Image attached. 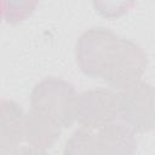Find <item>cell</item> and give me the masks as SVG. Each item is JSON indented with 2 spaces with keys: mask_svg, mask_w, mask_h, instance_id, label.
<instances>
[{
  "mask_svg": "<svg viewBox=\"0 0 155 155\" xmlns=\"http://www.w3.org/2000/svg\"><path fill=\"white\" fill-rule=\"evenodd\" d=\"M120 38L111 30L98 27L85 30L75 46L76 63L81 71L90 78H103L110 65Z\"/></svg>",
  "mask_w": 155,
  "mask_h": 155,
  "instance_id": "7a4b0ae2",
  "label": "cell"
},
{
  "mask_svg": "<svg viewBox=\"0 0 155 155\" xmlns=\"http://www.w3.org/2000/svg\"><path fill=\"white\" fill-rule=\"evenodd\" d=\"M25 115L16 102L1 99L0 102V154L16 153L24 138Z\"/></svg>",
  "mask_w": 155,
  "mask_h": 155,
  "instance_id": "8992f818",
  "label": "cell"
},
{
  "mask_svg": "<svg viewBox=\"0 0 155 155\" xmlns=\"http://www.w3.org/2000/svg\"><path fill=\"white\" fill-rule=\"evenodd\" d=\"M40 0H2V19L16 25L29 18L36 10Z\"/></svg>",
  "mask_w": 155,
  "mask_h": 155,
  "instance_id": "9c48e42d",
  "label": "cell"
},
{
  "mask_svg": "<svg viewBox=\"0 0 155 155\" xmlns=\"http://www.w3.org/2000/svg\"><path fill=\"white\" fill-rule=\"evenodd\" d=\"M126 124H108L94 133L93 154H133L137 140Z\"/></svg>",
  "mask_w": 155,
  "mask_h": 155,
  "instance_id": "52a82bcc",
  "label": "cell"
},
{
  "mask_svg": "<svg viewBox=\"0 0 155 155\" xmlns=\"http://www.w3.org/2000/svg\"><path fill=\"white\" fill-rule=\"evenodd\" d=\"M117 116L133 131L144 133L155 128V90L144 81H137L116 94Z\"/></svg>",
  "mask_w": 155,
  "mask_h": 155,
  "instance_id": "3957f363",
  "label": "cell"
},
{
  "mask_svg": "<svg viewBox=\"0 0 155 155\" xmlns=\"http://www.w3.org/2000/svg\"><path fill=\"white\" fill-rule=\"evenodd\" d=\"M117 96L107 88L87 90L78 94L76 121L91 130H98L116 120Z\"/></svg>",
  "mask_w": 155,
  "mask_h": 155,
  "instance_id": "5b68a950",
  "label": "cell"
},
{
  "mask_svg": "<svg viewBox=\"0 0 155 155\" xmlns=\"http://www.w3.org/2000/svg\"><path fill=\"white\" fill-rule=\"evenodd\" d=\"M94 10L104 18L114 19L130 12L136 0H92Z\"/></svg>",
  "mask_w": 155,
  "mask_h": 155,
  "instance_id": "8fae6325",
  "label": "cell"
},
{
  "mask_svg": "<svg viewBox=\"0 0 155 155\" xmlns=\"http://www.w3.org/2000/svg\"><path fill=\"white\" fill-rule=\"evenodd\" d=\"M62 127L48 116L30 109L25 115L24 139L34 151L44 153L58 140Z\"/></svg>",
  "mask_w": 155,
  "mask_h": 155,
  "instance_id": "ba28073f",
  "label": "cell"
},
{
  "mask_svg": "<svg viewBox=\"0 0 155 155\" xmlns=\"http://www.w3.org/2000/svg\"><path fill=\"white\" fill-rule=\"evenodd\" d=\"M147 67L148 57L143 48L128 39L120 38L116 53L102 79L109 86L122 90L139 81Z\"/></svg>",
  "mask_w": 155,
  "mask_h": 155,
  "instance_id": "277c9868",
  "label": "cell"
},
{
  "mask_svg": "<svg viewBox=\"0 0 155 155\" xmlns=\"http://www.w3.org/2000/svg\"><path fill=\"white\" fill-rule=\"evenodd\" d=\"M94 133L91 128L82 127L76 130L67 140L64 154H93Z\"/></svg>",
  "mask_w": 155,
  "mask_h": 155,
  "instance_id": "30bf717a",
  "label": "cell"
},
{
  "mask_svg": "<svg viewBox=\"0 0 155 155\" xmlns=\"http://www.w3.org/2000/svg\"><path fill=\"white\" fill-rule=\"evenodd\" d=\"M75 87L58 78H46L38 82L30 93L31 109L48 116L62 128L70 127L76 120Z\"/></svg>",
  "mask_w": 155,
  "mask_h": 155,
  "instance_id": "6da1fadb",
  "label": "cell"
}]
</instances>
